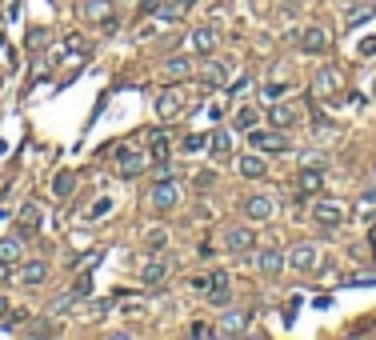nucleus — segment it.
I'll return each mask as SVG.
<instances>
[{
	"instance_id": "nucleus-1",
	"label": "nucleus",
	"mask_w": 376,
	"mask_h": 340,
	"mask_svg": "<svg viewBox=\"0 0 376 340\" xmlns=\"http://www.w3.org/2000/svg\"><path fill=\"white\" fill-rule=\"evenodd\" d=\"M349 84V76H344V68L336 65H325L316 72V80H312V100H332V96H340Z\"/></svg>"
},
{
	"instance_id": "nucleus-2",
	"label": "nucleus",
	"mask_w": 376,
	"mask_h": 340,
	"mask_svg": "<svg viewBox=\"0 0 376 340\" xmlns=\"http://www.w3.org/2000/svg\"><path fill=\"white\" fill-rule=\"evenodd\" d=\"M320 249L312 245V240H301V245H292L288 249V269L301 272V276H312V272H320Z\"/></svg>"
},
{
	"instance_id": "nucleus-3",
	"label": "nucleus",
	"mask_w": 376,
	"mask_h": 340,
	"mask_svg": "<svg viewBox=\"0 0 376 340\" xmlns=\"http://www.w3.org/2000/svg\"><path fill=\"white\" fill-rule=\"evenodd\" d=\"M292 41H296V48H301L305 56H325V52L332 48L329 28H320V24H308V28H301V32H292Z\"/></svg>"
},
{
	"instance_id": "nucleus-4",
	"label": "nucleus",
	"mask_w": 376,
	"mask_h": 340,
	"mask_svg": "<svg viewBox=\"0 0 376 340\" xmlns=\"http://www.w3.org/2000/svg\"><path fill=\"white\" fill-rule=\"evenodd\" d=\"M84 56H89V36H84V32H69V36L60 41V48L52 52L56 65H84Z\"/></svg>"
},
{
	"instance_id": "nucleus-5",
	"label": "nucleus",
	"mask_w": 376,
	"mask_h": 340,
	"mask_svg": "<svg viewBox=\"0 0 376 340\" xmlns=\"http://www.w3.org/2000/svg\"><path fill=\"white\" fill-rule=\"evenodd\" d=\"M185 104H188V96L176 80H172L168 89L156 92V116H161V120H176V116L185 113Z\"/></svg>"
},
{
	"instance_id": "nucleus-6",
	"label": "nucleus",
	"mask_w": 376,
	"mask_h": 340,
	"mask_svg": "<svg viewBox=\"0 0 376 340\" xmlns=\"http://www.w3.org/2000/svg\"><path fill=\"white\" fill-rule=\"evenodd\" d=\"M248 148L252 152H288V136L281 128H248Z\"/></svg>"
},
{
	"instance_id": "nucleus-7",
	"label": "nucleus",
	"mask_w": 376,
	"mask_h": 340,
	"mask_svg": "<svg viewBox=\"0 0 376 340\" xmlns=\"http://www.w3.org/2000/svg\"><path fill=\"white\" fill-rule=\"evenodd\" d=\"M80 16L96 28H117V12H113V0H80Z\"/></svg>"
},
{
	"instance_id": "nucleus-8",
	"label": "nucleus",
	"mask_w": 376,
	"mask_h": 340,
	"mask_svg": "<svg viewBox=\"0 0 376 340\" xmlns=\"http://www.w3.org/2000/svg\"><path fill=\"white\" fill-rule=\"evenodd\" d=\"M148 204H152L156 212H172V208L180 204V184L168 181V177L165 181H156L152 188H148Z\"/></svg>"
},
{
	"instance_id": "nucleus-9",
	"label": "nucleus",
	"mask_w": 376,
	"mask_h": 340,
	"mask_svg": "<svg viewBox=\"0 0 376 340\" xmlns=\"http://www.w3.org/2000/svg\"><path fill=\"white\" fill-rule=\"evenodd\" d=\"M344 216H349V208L344 204L329 201V196H316V204H312V220L325 228H340L344 225Z\"/></svg>"
},
{
	"instance_id": "nucleus-10",
	"label": "nucleus",
	"mask_w": 376,
	"mask_h": 340,
	"mask_svg": "<svg viewBox=\"0 0 376 340\" xmlns=\"http://www.w3.org/2000/svg\"><path fill=\"white\" fill-rule=\"evenodd\" d=\"M204 300H209L212 308H228L233 304V280H228V272H212L209 288H204Z\"/></svg>"
},
{
	"instance_id": "nucleus-11",
	"label": "nucleus",
	"mask_w": 376,
	"mask_h": 340,
	"mask_svg": "<svg viewBox=\"0 0 376 340\" xmlns=\"http://www.w3.org/2000/svg\"><path fill=\"white\" fill-rule=\"evenodd\" d=\"M224 249L236 252V256L252 252V249H257V228H252V225H233L228 232H224Z\"/></svg>"
},
{
	"instance_id": "nucleus-12",
	"label": "nucleus",
	"mask_w": 376,
	"mask_h": 340,
	"mask_svg": "<svg viewBox=\"0 0 376 340\" xmlns=\"http://www.w3.org/2000/svg\"><path fill=\"white\" fill-rule=\"evenodd\" d=\"M152 160L144 157V152H137V148H117V172L124 177V181H132V177H141L144 168H148Z\"/></svg>"
},
{
	"instance_id": "nucleus-13",
	"label": "nucleus",
	"mask_w": 376,
	"mask_h": 340,
	"mask_svg": "<svg viewBox=\"0 0 376 340\" xmlns=\"http://www.w3.org/2000/svg\"><path fill=\"white\" fill-rule=\"evenodd\" d=\"M196 76H200V84H209V89H224L228 76H233V65H228V60H204V65L196 68Z\"/></svg>"
},
{
	"instance_id": "nucleus-14",
	"label": "nucleus",
	"mask_w": 376,
	"mask_h": 340,
	"mask_svg": "<svg viewBox=\"0 0 376 340\" xmlns=\"http://www.w3.org/2000/svg\"><path fill=\"white\" fill-rule=\"evenodd\" d=\"M248 313L244 308H224L220 313V324H216V337H244L248 332Z\"/></svg>"
},
{
	"instance_id": "nucleus-15",
	"label": "nucleus",
	"mask_w": 376,
	"mask_h": 340,
	"mask_svg": "<svg viewBox=\"0 0 376 340\" xmlns=\"http://www.w3.org/2000/svg\"><path fill=\"white\" fill-rule=\"evenodd\" d=\"M272 212H277V201H272V196H264V192H252V196L244 201V216H248L252 225L272 220Z\"/></svg>"
},
{
	"instance_id": "nucleus-16",
	"label": "nucleus",
	"mask_w": 376,
	"mask_h": 340,
	"mask_svg": "<svg viewBox=\"0 0 376 340\" xmlns=\"http://www.w3.org/2000/svg\"><path fill=\"white\" fill-rule=\"evenodd\" d=\"M168 280V256H148L141 269V284L144 288H161Z\"/></svg>"
},
{
	"instance_id": "nucleus-17",
	"label": "nucleus",
	"mask_w": 376,
	"mask_h": 340,
	"mask_svg": "<svg viewBox=\"0 0 376 340\" xmlns=\"http://www.w3.org/2000/svg\"><path fill=\"white\" fill-rule=\"evenodd\" d=\"M36 232H40V204L24 201L16 212V236H36Z\"/></svg>"
},
{
	"instance_id": "nucleus-18",
	"label": "nucleus",
	"mask_w": 376,
	"mask_h": 340,
	"mask_svg": "<svg viewBox=\"0 0 376 340\" xmlns=\"http://www.w3.org/2000/svg\"><path fill=\"white\" fill-rule=\"evenodd\" d=\"M296 188H301V196H316V192L325 188V172H320V164H305V168L296 172Z\"/></svg>"
},
{
	"instance_id": "nucleus-19",
	"label": "nucleus",
	"mask_w": 376,
	"mask_h": 340,
	"mask_svg": "<svg viewBox=\"0 0 376 340\" xmlns=\"http://www.w3.org/2000/svg\"><path fill=\"white\" fill-rule=\"evenodd\" d=\"M268 120H272V128H292V124L301 120V109H296V104H284V100H277V104L268 109Z\"/></svg>"
},
{
	"instance_id": "nucleus-20",
	"label": "nucleus",
	"mask_w": 376,
	"mask_h": 340,
	"mask_svg": "<svg viewBox=\"0 0 376 340\" xmlns=\"http://www.w3.org/2000/svg\"><path fill=\"white\" fill-rule=\"evenodd\" d=\"M284 264H288V256H284L281 249H264V252L257 256V269L264 272V276H281Z\"/></svg>"
},
{
	"instance_id": "nucleus-21",
	"label": "nucleus",
	"mask_w": 376,
	"mask_h": 340,
	"mask_svg": "<svg viewBox=\"0 0 376 340\" xmlns=\"http://www.w3.org/2000/svg\"><path fill=\"white\" fill-rule=\"evenodd\" d=\"M216 45H220V32H216V28H209V24L192 32V48H196L200 56H212V52H216Z\"/></svg>"
},
{
	"instance_id": "nucleus-22",
	"label": "nucleus",
	"mask_w": 376,
	"mask_h": 340,
	"mask_svg": "<svg viewBox=\"0 0 376 340\" xmlns=\"http://www.w3.org/2000/svg\"><path fill=\"white\" fill-rule=\"evenodd\" d=\"M209 148L216 160H233V133L228 128H216V133L209 136Z\"/></svg>"
},
{
	"instance_id": "nucleus-23",
	"label": "nucleus",
	"mask_w": 376,
	"mask_h": 340,
	"mask_svg": "<svg viewBox=\"0 0 376 340\" xmlns=\"http://www.w3.org/2000/svg\"><path fill=\"white\" fill-rule=\"evenodd\" d=\"M196 68H192V60L188 56H168L165 60V80H188Z\"/></svg>"
},
{
	"instance_id": "nucleus-24",
	"label": "nucleus",
	"mask_w": 376,
	"mask_h": 340,
	"mask_svg": "<svg viewBox=\"0 0 376 340\" xmlns=\"http://www.w3.org/2000/svg\"><path fill=\"white\" fill-rule=\"evenodd\" d=\"M240 168V177H248V181H260L264 172H268V164H264V152H248V157L236 164Z\"/></svg>"
},
{
	"instance_id": "nucleus-25",
	"label": "nucleus",
	"mask_w": 376,
	"mask_h": 340,
	"mask_svg": "<svg viewBox=\"0 0 376 340\" xmlns=\"http://www.w3.org/2000/svg\"><path fill=\"white\" fill-rule=\"evenodd\" d=\"M72 192H76V172H69V168L56 172V177H52V196H56V201H69Z\"/></svg>"
},
{
	"instance_id": "nucleus-26",
	"label": "nucleus",
	"mask_w": 376,
	"mask_h": 340,
	"mask_svg": "<svg viewBox=\"0 0 376 340\" xmlns=\"http://www.w3.org/2000/svg\"><path fill=\"white\" fill-rule=\"evenodd\" d=\"M21 256H24V249H21V236H4L0 240V260L12 269V264H21Z\"/></svg>"
},
{
	"instance_id": "nucleus-27",
	"label": "nucleus",
	"mask_w": 376,
	"mask_h": 340,
	"mask_svg": "<svg viewBox=\"0 0 376 340\" xmlns=\"http://www.w3.org/2000/svg\"><path fill=\"white\" fill-rule=\"evenodd\" d=\"M21 280L24 284H45L48 280V264L45 260H28V264L21 269Z\"/></svg>"
},
{
	"instance_id": "nucleus-28",
	"label": "nucleus",
	"mask_w": 376,
	"mask_h": 340,
	"mask_svg": "<svg viewBox=\"0 0 376 340\" xmlns=\"http://www.w3.org/2000/svg\"><path fill=\"white\" fill-rule=\"evenodd\" d=\"M148 160L152 164H168V136L165 133H152V140H148Z\"/></svg>"
},
{
	"instance_id": "nucleus-29",
	"label": "nucleus",
	"mask_w": 376,
	"mask_h": 340,
	"mask_svg": "<svg viewBox=\"0 0 376 340\" xmlns=\"http://www.w3.org/2000/svg\"><path fill=\"white\" fill-rule=\"evenodd\" d=\"M257 124H260V109H252V104H244V109L233 116V128H244V133L257 128Z\"/></svg>"
},
{
	"instance_id": "nucleus-30",
	"label": "nucleus",
	"mask_w": 376,
	"mask_h": 340,
	"mask_svg": "<svg viewBox=\"0 0 376 340\" xmlns=\"http://www.w3.org/2000/svg\"><path fill=\"white\" fill-rule=\"evenodd\" d=\"M117 308L124 313V317H144V308H148V304H144L141 296H120Z\"/></svg>"
},
{
	"instance_id": "nucleus-31",
	"label": "nucleus",
	"mask_w": 376,
	"mask_h": 340,
	"mask_svg": "<svg viewBox=\"0 0 376 340\" xmlns=\"http://www.w3.org/2000/svg\"><path fill=\"white\" fill-rule=\"evenodd\" d=\"M144 245H148L152 252H165V245H168V232H165V228H148V232H144Z\"/></svg>"
},
{
	"instance_id": "nucleus-32",
	"label": "nucleus",
	"mask_w": 376,
	"mask_h": 340,
	"mask_svg": "<svg viewBox=\"0 0 376 340\" xmlns=\"http://www.w3.org/2000/svg\"><path fill=\"white\" fill-rule=\"evenodd\" d=\"M373 12H376L373 4H356V12H349V28H360V24L368 21Z\"/></svg>"
},
{
	"instance_id": "nucleus-33",
	"label": "nucleus",
	"mask_w": 376,
	"mask_h": 340,
	"mask_svg": "<svg viewBox=\"0 0 376 340\" xmlns=\"http://www.w3.org/2000/svg\"><path fill=\"white\" fill-rule=\"evenodd\" d=\"M204 144H209V140H204V136H200V133H188L185 140H180V148H185V152H200Z\"/></svg>"
},
{
	"instance_id": "nucleus-34",
	"label": "nucleus",
	"mask_w": 376,
	"mask_h": 340,
	"mask_svg": "<svg viewBox=\"0 0 376 340\" xmlns=\"http://www.w3.org/2000/svg\"><path fill=\"white\" fill-rule=\"evenodd\" d=\"M24 45L28 48H45L48 45V28H32V32L24 36Z\"/></svg>"
},
{
	"instance_id": "nucleus-35",
	"label": "nucleus",
	"mask_w": 376,
	"mask_h": 340,
	"mask_svg": "<svg viewBox=\"0 0 376 340\" xmlns=\"http://www.w3.org/2000/svg\"><path fill=\"white\" fill-rule=\"evenodd\" d=\"M108 208H113V201H108V196H104V201H96L93 208H89V220H96V216H104Z\"/></svg>"
},
{
	"instance_id": "nucleus-36",
	"label": "nucleus",
	"mask_w": 376,
	"mask_h": 340,
	"mask_svg": "<svg viewBox=\"0 0 376 340\" xmlns=\"http://www.w3.org/2000/svg\"><path fill=\"white\" fill-rule=\"evenodd\" d=\"M141 12H148V16L156 12V16H161V12H165V0H141Z\"/></svg>"
},
{
	"instance_id": "nucleus-37",
	"label": "nucleus",
	"mask_w": 376,
	"mask_h": 340,
	"mask_svg": "<svg viewBox=\"0 0 376 340\" xmlns=\"http://www.w3.org/2000/svg\"><path fill=\"white\" fill-rule=\"evenodd\" d=\"M188 337L204 340V337H216V328H209V324H192V328H188Z\"/></svg>"
},
{
	"instance_id": "nucleus-38",
	"label": "nucleus",
	"mask_w": 376,
	"mask_h": 340,
	"mask_svg": "<svg viewBox=\"0 0 376 340\" xmlns=\"http://www.w3.org/2000/svg\"><path fill=\"white\" fill-rule=\"evenodd\" d=\"M72 293H76V296H89V293H93V276H80V280H76V288H72Z\"/></svg>"
},
{
	"instance_id": "nucleus-39",
	"label": "nucleus",
	"mask_w": 376,
	"mask_h": 340,
	"mask_svg": "<svg viewBox=\"0 0 376 340\" xmlns=\"http://www.w3.org/2000/svg\"><path fill=\"white\" fill-rule=\"evenodd\" d=\"M288 89V84H281V80H272V84H268V89H264V96H268V100H281V92Z\"/></svg>"
},
{
	"instance_id": "nucleus-40",
	"label": "nucleus",
	"mask_w": 376,
	"mask_h": 340,
	"mask_svg": "<svg viewBox=\"0 0 376 340\" xmlns=\"http://www.w3.org/2000/svg\"><path fill=\"white\" fill-rule=\"evenodd\" d=\"M376 52V36H364V41H360V56H373Z\"/></svg>"
},
{
	"instance_id": "nucleus-41",
	"label": "nucleus",
	"mask_w": 376,
	"mask_h": 340,
	"mask_svg": "<svg viewBox=\"0 0 376 340\" xmlns=\"http://www.w3.org/2000/svg\"><path fill=\"white\" fill-rule=\"evenodd\" d=\"M8 317V300H4V296H0V320Z\"/></svg>"
},
{
	"instance_id": "nucleus-42",
	"label": "nucleus",
	"mask_w": 376,
	"mask_h": 340,
	"mask_svg": "<svg viewBox=\"0 0 376 340\" xmlns=\"http://www.w3.org/2000/svg\"><path fill=\"white\" fill-rule=\"evenodd\" d=\"M192 4H196V0H180V4H176V8H180V12H188V8H192Z\"/></svg>"
},
{
	"instance_id": "nucleus-43",
	"label": "nucleus",
	"mask_w": 376,
	"mask_h": 340,
	"mask_svg": "<svg viewBox=\"0 0 376 340\" xmlns=\"http://www.w3.org/2000/svg\"><path fill=\"white\" fill-rule=\"evenodd\" d=\"M340 4H344V8H356V4H364V0H340Z\"/></svg>"
},
{
	"instance_id": "nucleus-44",
	"label": "nucleus",
	"mask_w": 376,
	"mask_h": 340,
	"mask_svg": "<svg viewBox=\"0 0 376 340\" xmlns=\"http://www.w3.org/2000/svg\"><path fill=\"white\" fill-rule=\"evenodd\" d=\"M4 276H8V264H4V260H0V280H4Z\"/></svg>"
},
{
	"instance_id": "nucleus-45",
	"label": "nucleus",
	"mask_w": 376,
	"mask_h": 340,
	"mask_svg": "<svg viewBox=\"0 0 376 340\" xmlns=\"http://www.w3.org/2000/svg\"><path fill=\"white\" fill-rule=\"evenodd\" d=\"M364 201H376V188H368V192H364Z\"/></svg>"
},
{
	"instance_id": "nucleus-46",
	"label": "nucleus",
	"mask_w": 376,
	"mask_h": 340,
	"mask_svg": "<svg viewBox=\"0 0 376 340\" xmlns=\"http://www.w3.org/2000/svg\"><path fill=\"white\" fill-rule=\"evenodd\" d=\"M0 45H4V16H0Z\"/></svg>"
},
{
	"instance_id": "nucleus-47",
	"label": "nucleus",
	"mask_w": 376,
	"mask_h": 340,
	"mask_svg": "<svg viewBox=\"0 0 376 340\" xmlns=\"http://www.w3.org/2000/svg\"><path fill=\"white\" fill-rule=\"evenodd\" d=\"M373 252H376V228H373Z\"/></svg>"
}]
</instances>
